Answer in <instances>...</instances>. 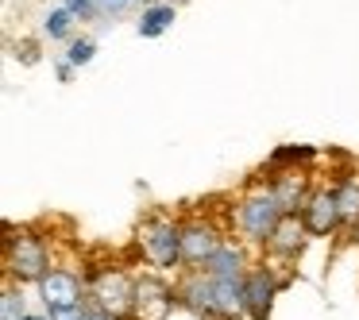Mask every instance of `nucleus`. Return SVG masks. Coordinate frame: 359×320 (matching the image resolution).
<instances>
[{
    "label": "nucleus",
    "instance_id": "f03ea898",
    "mask_svg": "<svg viewBox=\"0 0 359 320\" xmlns=\"http://www.w3.org/2000/svg\"><path fill=\"white\" fill-rule=\"evenodd\" d=\"M4 274L12 281H35L39 286L43 278L50 274V258H47V243L32 232H16L12 228L8 239H4Z\"/></svg>",
    "mask_w": 359,
    "mask_h": 320
},
{
    "label": "nucleus",
    "instance_id": "4be33fe9",
    "mask_svg": "<svg viewBox=\"0 0 359 320\" xmlns=\"http://www.w3.org/2000/svg\"><path fill=\"white\" fill-rule=\"evenodd\" d=\"M89 320H124V316H112V312H104V309H93V305H89Z\"/></svg>",
    "mask_w": 359,
    "mask_h": 320
},
{
    "label": "nucleus",
    "instance_id": "f8f14e48",
    "mask_svg": "<svg viewBox=\"0 0 359 320\" xmlns=\"http://www.w3.org/2000/svg\"><path fill=\"white\" fill-rule=\"evenodd\" d=\"M205 274H212V278H220V281H243L248 278V258H243V251L236 247V243H224V247L212 255V263L205 266Z\"/></svg>",
    "mask_w": 359,
    "mask_h": 320
},
{
    "label": "nucleus",
    "instance_id": "39448f33",
    "mask_svg": "<svg viewBox=\"0 0 359 320\" xmlns=\"http://www.w3.org/2000/svg\"><path fill=\"white\" fill-rule=\"evenodd\" d=\"M140 247L143 258L155 266V274L182 270V228L170 220H151L140 228Z\"/></svg>",
    "mask_w": 359,
    "mask_h": 320
},
{
    "label": "nucleus",
    "instance_id": "b1692460",
    "mask_svg": "<svg viewBox=\"0 0 359 320\" xmlns=\"http://www.w3.org/2000/svg\"><path fill=\"white\" fill-rule=\"evenodd\" d=\"M351 239H355V247H359V224H355V228H351Z\"/></svg>",
    "mask_w": 359,
    "mask_h": 320
},
{
    "label": "nucleus",
    "instance_id": "f3484780",
    "mask_svg": "<svg viewBox=\"0 0 359 320\" xmlns=\"http://www.w3.org/2000/svg\"><path fill=\"white\" fill-rule=\"evenodd\" d=\"M70 27H74V16L66 8H58V12L47 16V35L50 39H70Z\"/></svg>",
    "mask_w": 359,
    "mask_h": 320
},
{
    "label": "nucleus",
    "instance_id": "9d476101",
    "mask_svg": "<svg viewBox=\"0 0 359 320\" xmlns=\"http://www.w3.org/2000/svg\"><path fill=\"white\" fill-rule=\"evenodd\" d=\"M302 220H305V228H309V235H332L336 228L344 224V216H340V201H336L332 189H317V193H313L309 201H305Z\"/></svg>",
    "mask_w": 359,
    "mask_h": 320
},
{
    "label": "nucleus",
    "instance_id": "0eeeda50",
    "mask_svg": "<svg viewBox=\"0 0 359 320\" xmlns=\"http://www.w3.org/2000/svg\"><path fill=\"white\" fill-rule=\"evenodd\" d=\"M220 247H224L220 228L201 224V220L182 224V270H205Z\"/></svg>",
    "mask_w": 359,
    "mask_h": 320
},
{
    "label": "nucleus",
    "instance_id": "a211bd4d",
    "mask_svg": "<svg viewBox=\"0 0 359 320\" xmlns=\"http://www.w3.org/2000/svg\"><path fill=\"white\" fill-rule=\"evenodd\" d=\"M93 39H78V43H74V47H70V55H66V62H70V66H86L89 62V58H93Z\"/></svg>",
    "mask_w": 359,
    "mask_h": 320
},
{
    "label": "nucleus",
    "instance_id": "1a4fd4ad",
    "mask_svg": "<svg viewBox=\"0 0 359 320\" xmlns=\"http://www.w3.org/2000/svg\"><path fill=\"white\" fill-rule=\"evenodd\" d=\"M282 281L274 278L271 266H251L248 278H243V312L251 320H266L274 309V293H278Z\"/></svg>",
    "mask_w": 359,
    "mask_h": 320
},
{
    "label": "nucleus",
    "instance_id": "4468645a",
    "mask_svg": "<svg viewBox=\"0 0 359 320\" xmlns=\"http://www.w3.org/2000/svg\"><path fill=\"white\" fill-rule=\"evenodd\" d=\"M332 193H336V201H340V216H344V224L355 228V224H359V181H340V186H336Z\"/></svg>",
    "mask_w": 359,
    "mask_h": 320
},
{
    "label": "nucleus",
    "instance_id": "aec40b11",
    "mask_svg": "<svg viewBox=\"0 0 359 320\" xmlns=\"http://www.w3.org/2000/svg\"><path fill=\"white\" fill-rule=\"evenodd\" d=\"M50 320H89V301L78 305V309H58V312H50Z\"/></svg>",
    "mask_w": 359,
    "mask_h": 320
},
{
    "label": "nucleus",
    "instance_id": "9b49d317",
    "mask_svg": "<svg viewBox=\"0 0 359 320\" xmlns=\"http://www.w3.org/2000/svg\"><path fill=\"white\" fill-rule=\"evenodd\" d=\"M305 239H309V228H305L302 212H286V216L278 220V228H274V235L266 239V255L274 258H297L305 247Z\"/></svg>",
    "mask_w": 359,
    "mask_h": 320
},
{
    "label": "nucleus",
    "instance_id": "20e7f679",
    "mask_svg": "<svg viewBox=\"0 0 359 320\" xmlns=\"http://www.w3.org/2000/svg\"><path fill=\"white\" fill-rule=\"evenodd\" d=\"M286 216V209H282V201L274 197V189H266V193H255L248 197V201H240V209H236V228H240V235L248 243H263L274 235V228H278V220Z\"/></svg>",
    "mask_w": 359,
    "mask_h": 320
},
{
    "label": "nucleus",
    "instance_id": "7ed1b4c3",
    "mask_svg": "<svg viewBox=\"0 0 359 320\" xmlns=\"http://www.w3.org/2000/svg\"><path fill=\"white\" fill-rule=\"evenodd\" d=\"M89 305L93 309H104L112 316H132L135 305V278L128 270H93L89 274Z\"/></svg>",
    "mask_w": 359,
    "mask_h": 320
},
{
    "label": "nucleus",
    "instance_id": "f257e3e1",
    "mask_svg": "<svg viewBox=\"0 0 359 320\" xmlns=\"http://www.w3.org/2000/svg\"><path fill=\"white\" fill-rule=\"evenodd\" d=\"M178 305L205 320H240L243 312V281H220L205 270H186L178 281Z\"/></svg>",
    "mask_w": 359,
    "mask_h": 320
},
{
    "label": "nucleus",
    "instance_id": "412c9836",
    "mask_svg": "<svg viewBox=\"0 0 359 320\" xmlns=\"http://www.w3.org/2000/svg\"><path fill=\"white\" fill-rule=\"evenodd\" d=\"M128 4H132V0H101V8H104V12H124Z\"/></svg>",
    "mask_w": 359,
    "mask_h": 320
},
{
    "label": "nucleus",
    "instance_id": "423d86ee",
    "mask_svg": "<svg viewBox=\"0 0 359 320\" xmlns=\"http://www.w3.org/2000/svg\"><path fill=\"white\" fill-rule=\"evenodd\" d=\"M178 305V286L163 278V274H143L135 278V305L132 320H166Z\"/></svg>",
    "mask_w": 359,
    "mask_h": 320
},
{
    "label": "nucleus",
    "instance_id": "2eb2a0df",
    "mask_svg": "<svg viewBox=\"0 0 359 320\" xmlns=\"http://www.w3.org/2000/svg\"><path fill=\"white\" fill-rule=\"evenodd\" d=\"M170 24H174V8H166V4H155V8L143 12V20H140V35L155 39V35H163Z\"/></svg>",
    "mask_w": 359,
    "mask_h": 320
},
{
    "label": "nucleus",
    "instance_id": "6e6552de",
    "mask_svg": "<svg viewBox=\"0 0 359 320\" xmlns=\"http://www.w3.org/2000/svg\"><path fill=\"white\" fill-rule=\"evenodd\" d=\"M39 297H43V305H47V312L78 309V305H86V281H81L74 270L50 266V274L39 281Z\"/></svg>",
    "mask_w": 359,
    "mask_h": 320
},
{
    "label": "nucleus",
    "instance_id": "ddd939ff",
    "mask_svg": "<svg viewBox=\"0 0 359 320\" xmlns=\"http://www.w3.org/2000/svg\"><path fill=\"white\" fill-rule=\"evenodd\" d=\"M274 197H278V201H282V209H286V212H302L305 209V201H309V189H305V181L302 178H297V174H282V178L278 181H274Z\"/></svg>",
    "mask_w": 359,
    "mask_h": 320
},
{
    "label": "nucleus",
    "instance_id": "6ab92c4d",
    "mask_svg": "<svg viewBox=\"0 0 359 320\" xmlns=\"http://www.w3.org/2000/svg\"><path fill=\"white\" fill-rule=\"evenodd\" d=\"M66 12H70V16L89 20V16L97 12V4H93V0H66Z\"/></svg>",
    "mask_w": 359,
    "mask_h": 320
},
{
    "label": "nucleus",
    "instance_id": "dca6fc26",
    "mask_svg": "<svg viewBox=\"0 0 359 320\" xmlns=\"http://www.w3.org/2000/svg\"><path fill=\"white\" fill-rule=\"evenodd\" d=\"M27 316V305L16 289H4L0 293V320H24Z\"/></svg>",
    "mask_w": 359,
    "mask_h": 320
},
{
    "label": "nucleus",
    "instance_id": "5701e85b",
    "mask_svg": "<svg viewBox=\"0 0 359 320\" xmlns=\"http://www.w3.org/2000/svg\"><path fill=\"white\" fill-rule=\"evenodd\" d=\"M24 320H50V312H27Z\"/></svg>",
    "mask_w": 359,
    "mask_h": 320
}]
</instances>
